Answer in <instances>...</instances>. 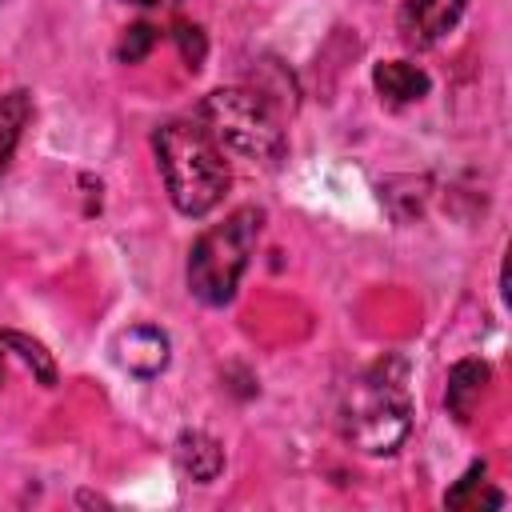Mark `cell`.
I'll use <instances>...</instances> for the list:
<instances>
[{"instance_id": "52a82bcc", "label": "cell", "mask_w": 512, "mask_h": 512, "mask_svg": "<svg viewBox=\"0 0 512 512\" xmlns=\"http://www.w3.org/2000/svg\"><path fill=\"white\" fill-rule=\"evenodd\" d=\"M372 84L380 92V100L388 108H404V104H416L428 96L432 88V76L420 68V64H408V60H384L372 68Z\"/></svg>"}, {"instance_id": "4fadbf2b", "label": "cell", "mask_w": 512, "mask_h": 512, "mask_svg": "<svg viewBox=\"0 0 512 512\" xmlns=\"http://www.w3.org/2000/svg\"><path fill=\"white\" fill-rule=\"evenodd\" d=\"M152 44H156V28H152V24H132V28L124 32L116 56H120L124 64H140V60L152 52Z\"/></svg>"}, {"instance_id": "8fae6325", "label": "cell", "mask_w": 512, "mask_h": 512, "mask_svg": "<svg viewBox=\"0 0 512 512\" xmlns=\"http://www.w3.org/2000/svg\"><path fill=\"white\" fill-rule=\"evenodd\" d=\"M28 116H32V96L24 88L0 96V172L8 168V160H12V152H16L20 136H24Z\"/></svg>"}, {"instance_id": "9c48e42d", "label": "cell", "mask_w": 512, "mask_h": 512, "mask_svg": "<svg viewBox=\"0 0 512 512\" xmlns=\"http://www.w3.org/2000/svg\"><path fill=\"white\" fill-rule=\"evenodd\" d=\"M484 384H488V364L484 360H456L452 372H448V388H444V404L448 412L468 424L476 416V404L484 396Z\"/></svg>"}, {"instance_id": "277c9868", "label": "cell", "mask_w": 512, "mask_h": 512, "mask_svg": "<svg viewBox=\"0 0 512 512\" xmlns=\"http://www.w3.org/2000/svg\"><path fill=\"white\" fill-rule=\"evenodd\" d=\"M196 120L224 152H236L252 164H276L288 148L280 112L260 88H216L200 100Z\"/></svg>"}, {"instance_id": "5b68a950", "label": "cell", "mask_w": 512, "mask_h": 512, "mask_svg": "<svg viewBox=\"0 0 512 512\" xmlns=\"http://www.w3.org/2000/svg\"><path fill=\"white\" fill-rule=\"evenodd\" d=\"M468 0H404L396 12V32L408 48L424 52L432 44H440L464 16Z\"/></svg>"}, {"instance_id": "7a4b0ae2", "label": "cell", "mask_w": 512, "mask_h": 512, "mask_svg": "<svg viewBox=\"0 0 512 512\" xmlns=\"http://www.w3.org/2000/svg\"><path fill=\"white\" fill-rule=\"evenodd\" d=\"M152 152L168 188V200L184 216H208L228 192V160L212 132L192 120H168L152 132Z\"/></svg>"}, {"instance_id": "30bf717a", "label": "cell", "mask_w": 512, "mask_h": 512, "mask_svg": "<svg viewBox=\"0 0 512 512\" xmlns=\"http://www.w3.org/2000/svg\"><path fill=\"white\" fill-rule=\"evenodd\" d=\"M8 360H20L44 388L56 384V360H52V352H48L40 340H32V336H24V332H12V328L0 332V384H4Z\"/></svg>"}, {"instance_id": "3957f363", "label": "cell", "mask_w": 512, "mask_h": 512, "mask_svg": "<svg viewBox=\"0 0 512 512\" xmlns=\"http://www.w3.org/2000/svg\"><path fill=\"white\" fill-rule=\"evenodd\" d=\"M260 232H264V212L252 204H244V208L228 212L220 224H212L188 252V292L208 308L228 304L240 288V276L252 264Z\"/></svg>"}, {"instance_id": "9a60e30c", "label": "cell", "mask_w": 512, "mask_h": 512, "mask_svg": "<svg viewBox=\"0 0 512 512\" xmlns=\"http://www.w3.org/2000/svg\"><path fill=\"white\" fill-rule=\"evenodd\" d=\"M128 4H136V8H176L180 0H128Z\"/></svg>"}, {"instance_id": "8992f818", "label": "cell", "mask_w": 512, "mask_h": 512, "mask_svg": "<svg viewBox=\"0 0 512 512\" xmlns=\"http://www.w3.org/2000/svg\"><path fill=\"white\" fill-rule=\"evenodd\" d=\"M112 352H116V364H120L124 372H132V376H140V380H152V376H160V372L168 368L172 344H168V336H164L160 328H152V324H132V328H124V332L116 336Z\"/></svg>"}, {"instance_id": "ba28073f", "label": "cell", "mask_w": 512, "mask_h": 512, "mask_svg": "<svg viewBox=\"0 0 512 512\" xmlns=\"http://www.w3.org/2000/svg\"><path fill=\"white\" fill-rule=\"evenodd\" d=\"M176 464H180V472L188 480L212 484L224 472V448L208 432H180L176 436Z\"/></svg>"}, {"instance_id": "6da1fadb", "label": "cell", "mask_w": 512, "mask_h": 512, "mask_svg": "<svg viewBox=\"0 0 512 512\" xmlns=\"http://www.w3.org/2000/svg\"><path fill=\"white\" fill-rule=\"evenodd\" d=\"M340 436L364 456H392L412 432V396L404 356H384L348 380L336 408Z\"/></svg>"}, {"instance_id": "7c38bea8", "label": "cell", "mask_w": 512, "mask_h": 512, "mask_svg": "<svg viewBox=\"0 0 512 512\" xmlns=\"http://www.w3.org/2000/svg\"><path fill=\"white\" fill-rule=\"evenodd\" d=\"M444 504H448V508H480V504L500 508V504H504V492L488 488V480H484V460H476V464L456 480V488L444 496Z\"/></svg>"}, {"instance_id": "5bb4252c", "label": "cell", "mask_w": 512, "mask_h": 512, "mask_svg": "<svg viewBox=\"0 0 512 512\" xmlns=\"http://www.w3.org/2000/svg\"><path fill=\"white\" fill-rule=\"evenodd\" d=\"M176 48H180V56H184V64L196 72L200 64H204V56H208V40H204V32L196 28V24H176Z\"/></svg>"}]
</instances>
